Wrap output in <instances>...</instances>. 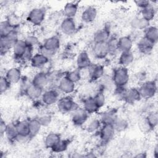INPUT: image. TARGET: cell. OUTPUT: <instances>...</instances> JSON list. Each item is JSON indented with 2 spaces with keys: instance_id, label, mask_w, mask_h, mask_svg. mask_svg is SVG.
I'll return each mask as SVG.
<instances>
[{
  "instance_id": "14",
  "label": "cell",
  "mask_w": 158,
  "mask_h": 158,
  "mask_svg": "<svg viewBox=\"0 0 158 158\" xmlns=\"http://www.w3.org/2000/svg\"><path fill=\"white\" fill-rule=\"evenodd\" d=\"M43 102L46 106H52L56 104L59 100V94L55 89H48L43 92L41 96Z\"/></svg>"
},
{
  "instance_id": "35",
  "label": "cell",
  "mask_w": 158,
  "mask_h": 158,
  "mask_svg": "<svg viewBox=\"0 0 158 158\" xmlns=\"http://www.w3.org/2000/svg\"><path fill=\"white\" fill-rule=\"evenodd\" d=\"M150 22L145 20L143 17H135L131 22V27L137 30H145L149 27Z\"/></svg>"
},
{
  "instance_id": "32",
  "label": "cell",
  "mask_w": 158,
  "mask_h": 158,
  "mask_svg": "<svg viewBox=\"0 0 158 158\" xmlns=\"http://www.w3.org/2000/svg\"><path fill=\"white\" fill-rule=\"evenodd\" d=\"M4 135L10 141L16 140L18 137V133L17 131L15 123H10L6 125Z\"/></svg>"
},
{
  "instance_id": "31",
  "label": "cell",
  "mask_w": 158,
  "mask_h": 158,
  "mask_svg": "<svg viewBox=\"0 0 158 158\" xmlns=\"http://www.w3.org/2000/svg\"><path fill=\"white\" fill-rule=\"evenodd\" d=\"M154 44L150 42L144 37L139 41L138 44V48L140 52L145 54L150 53L153 49Z\"/></svg>"
},
{
  "instance_id": "43",
  "label": "cell",
  "mask_w": 158,
  "mask_h": 158,
  "mask_svg": "<svg viewBox=\"0 0 158 158\" xmlns=\"http://www.w3.org/2000/svg\"><path fill=\"white\" fill-rule=\"evenodd\" d=\"M11 83L7 79L5 76H1L0 79V91L2 94L8 91L11 85Z\"/></svg>"
},
{
  "instance_id": "37",
  "label": "cell",
  "mask_w": 158,
  "mask_h": 158,
  "mask_svg": "<svg viewBox=\"0 0 158 158\" xmlns=\"http://www.w3.org/2000/svg\"><path fill=\"white\" fill-rule=\"evenodd\" d=\"M13 25L8 20L1 22L0 23V35L1 36H4L14 31Z\"/></svg>"
},
{
  "instance_id": "45",
  "label": "cell",
  "mask_w": 158,
  "mask_h": 158,
  "mask_svg": "<svg viewBox=\"0 0 158 158\" xmlns=\"http://www.w3.org/2000/svg\"><path fill=\"white\" fill-rule=\"evenodd\" d=\"M37 118L38 119V120L40 122L42 127L48 126L52 121L51 116L50 115H48V114L41 115L39 117H38Z\"/></svg>"
},
{
  "instance_id": "41",
  "label": "cell",
  "mask_w": 158,
  "mask_h": 158,
  "mask_svg": "<svg viewBox=\"0 0 158 158\" xmlns=\"http://www.w3.org/2000/svg\"><path fill=\"white\" fill-rule=\"evenodd\" d=\"M65 77L72 82L77 83L81 80V75L80 73V70L79 69H76L74 70L68 72Z\"/></svg>"
},
{
  "instance_id": "24",
  "label": "cell",
  "mask_w": 158,
  "mask_h": 158,
  "mask_svg": "<svg viewBox=\"0 0 158 158\" xmlns=\"http://www.w3.org/2000/svg\"><path fill=\"white\" fill-rule=\"evenodd\" d=\"M110 37V31L109 28L104 27L94 35L93 40L94 43H106L107 42Z\"/></svg>"
},
{
  "instance_id": "27",
  "label": "cell",
  "mask_w": 158,
  "mask_h": 158,
  "mask_svg": "<svg viewBox=\"0 0 158 158\" xmlns=\"http://www.w3.org/2000/svg\"><path fill=\"white\" fill-rule=\"evenodd\" d=\"M117 113L114 110H106L100 115L99 120L102 124H114L117 118Z\"/></svg>"
},
{
  "instance_id": "40",
  "label": "cell",
  "mask_w": 158,
  "mask_h": 158,
  "mask_svg": "<svg viewBox=\"0 0 158 158\" xmlns=\"http://www.w3.org/2000/svg\"><path fill=\"white\" fill-rule=\"evenodd\" d=\"M101 127V122L99 118H93L87 125L86 130L88 133H93L100 129Z\"/></svg>"
},
{
  "instance_id": "19",
  "label": "cell",
  "mask_w": 158,
  "mask_h": 158,
  "mask_svg": "<svg viewBox=\"0 0 158 158\" xmlns=\"http://www.w3.org/2000/svg\"><path fill=\"white\" fill-rule=\"evenodd\" d=\"M133 40L130 36H123L118 39L117 49L120 52L131 51Z\"/></svg>"
},
{
  "instance_id": "36",
  "label": "cell",
  "mask_w": 158,
  "mask_h": 158,
  "mask_svg": "<svg viewBox=\"0 0 158 158\" xmlns=\"http://www.w3.org/2000/svg\"><path fill=\"white\" fill-rule=\"evenodd\" d=\"M141 17L150 22L154 19L156 15V10L153 6L150 4L149 6L142 9L141 10Z\"/></svg>"
},
{
  "instance_id": "26",
  "label": "cell",
  "mask_w": 158,
  "mask_h": 158,
  "mask_svg": "<svg viewBox=\"0 0 158 158\" xmlns=\"http://www.w3.org/2000/svg\"><path fill=\"white\" fill-rule=\"evenodd\" d=\"M134 60V55L131 51L121 52L118 57V64L120 66L127 67L131 65Z\"/></svg>"
},
{
  "instance_id": "16",
  "label": "cell",
  "mask_w": 158,
  "mask_h": 158,
  "mask_svg": "<svg viewBox=\"0 0 158 158\" xmlns=\"http://www.w3.org/2000/svg\"><path fill=\"white\" fill-rule=\"evenodd\" d=\"M98 14L97 9L94 6H88L86 7L81 13V20L86 23H91L95 20Z\"/></svg>"
},
{
  "instance_id": "29",
  "label": "cell",
  "mask_w": 158,
  "mask_h": 158,
  "mask_svg": "<svg viewBox=\"0 0 158 158\" xmlns=\"http://www.w3.org/2000/svg\"><path fill=\"white\" fill-rule=\"evenodd\" d=\"M144 38L156 44L158 40V29L156 26H149L144 30Z\"/></svg>"
},
{
  "instance_id": "20",
  "label": "cell",
  "mask_w": 158,
  "mask_h": 158,
  "mask_svg": "<svg viewBox=\"0 0 158 158\" xmlns=\"http://www.w3.org/2000/svg\"><path fill=\"white\" fill-rule=\"evenodd\" d=\"M5 77L12 84L18 83L22 77V71L19 67H13L7 70Z\"/></svg>"
},
{
  "instance_id": "2",
  "label": "cell",
  "mask_w": 158,
  "mask_h": 158,
  "mask_svg": "<svg viewBox=\"0 0 158 158\" xmlns=\"http://www.w3.org/2000/svg\"><path fill=\"white\" fill-rule=\"evenodd\" d=\"M46 11L43 8L35 7L32 9L27 16V20L34 26L40 25L45 19Z\"/></svg>"
},
{
  "instance_id": "17",
  "label": "cell",
  "mask_w": 158,
  "mask_h": 158,
  "mask_svg": "<svg viewBox=\"0 0 158 158\" xmlns=\"http://www.w3.org/2000/svg\"><path fill=\"white\" fill-rule=\"evenodd\" d=\"M75 84L76 83L72 82L65 76L59 81L58 88L63 93L70 94L74 91Z\"/></svg>"
},
{
  "instance_id": "6",
  "label": "cell",
  "mask_w": 158,
  "mask_h": 158,
  "mask_svg": "<svg viewBox=\"0 0 158 158\" xmlns=\"http://www.w3.org/2000/svg\"><path fill=\"white\" fill-rule=\"evenodd\" d=\"M89 114L83 109L78 107L72 112L71 120L75 126L83 125L88 120Z\"/></svg>"
},
{
  "instance_id": "5",
  "label": "cell",
  "mask_w": 158,
  "mask_h": 158,
  "mask_svg": "<svg viewBox=\"0 0 158 158\" xmlns=\"http://www.w3.org/2000/svg\"><path fill=\"white\" fill-rule=\"evenodd\" d=\"M18 40V34L15 30H14L12 32L6 36H1L0 40L1 52H2L3 51L6 52L10 49H12V48Z\"/></svg>"
},
{
  "instance_id": "33",
  "label": "cell",
  "mask_w": 158,
  "mask_h": 158,
  "mask_svg": "<svg viewBox=\"0 0 158 158\" xmlns=\"http://www.w3.org/2000/svg\"><path fill=\"white\" fill-rule=\"evenodd\" d=\"M28 122L30 131V137H34L38 134L42 126L37 118H32Z\"/></svg>"
},
{
  "instance_id": "13",
  "label": "cell",
  "mask_w": 158,
  "mask_h": 158,
  "mask_svg": "<svg viewBox=\"0 0 158 158\" xmlns=\"http://www.w3.org/2000/svg\"><path fill=\"white\" fill-rule=\"evenodd\" d=\"M122 99L128 104H134L136 102L139 101L141 98L139 89L136 88L132 87L128 89H125Z\"/></svg>"
},
{
  "instance_id": "34",
  "label": "cell",
  "mask_w": 158,
  "mask_h": 158,
  "mask_svg": "<svg viewBox=\"0 0 158 158\" xmlns=\"http://www.w3.org/2000/svg\"><path fill=\"white\" fill-rule=\"evenodd\" d=\"M144 121L150 128L154 129L158 123V114L157 111H152L149 112L144 118Z\"/></svg>"
},
{
  "instance_id": "9",
  "label": "cell",
  "mask_w": 158,
  "mask_h": 158,
  "mask_svg": "<svg viewBox=\"0 0 158 158\" xmlns=\"http://www.w3.org/2000/svg\"><path fill=\"white\" fill-rule=\"evenodd\" d=\"M29 46L25 40H19L12 48V53L14 58L22 60Z\"/></svg>"
},
{
  "instance_id": "18",
  "label": "cell",
  "mask_w": 158,
  "mask_h": 158,
  "mask_svg": "<svg viewBox=\"0 0 158 158\" xmlns=\"http://www.w3.org/2000/svg\"><path fill=\"white\" fill-rule=\"evenodd\" d=\"M25 93L29 99L35 100L41 97L43 93V89L31 83V84L26 87Z\"/></svg>"
},
{
  "instance_id": "38",
  "label": "cell",
  "mask_w": 158,
  "mask_h": 158,
  "mask_svg": "<svg viewBox=\"0 0 158 158\" xmlns=\"http://www.w3.org/2000/svg\"><path fill=\"white\" fill-rule=\"evenodd\" d=\"M69 145V141L67 139H60L52 149L51 151L55 153H62L65 152Z\"/></svg>"
},
{
  "instance_id": "42",
  "label": "cell",
  "mask_w": 158,
  "mask_h": 158,
  "mask_svg": "<svg viewBox=\"0 0 158 158\" xmlns=\"http://www.w3.org/2000/svg\"><path fill=\"white\" fill-rule=\"evenodd\" d=\"M117 41L118 39L114 36H110L109 40L106 42L109 49V54L114 53L115 51H118L117 49Z\"/></svg>"
},
{
  "instance_id": "46",
  "label": "cell",
  "mask_w": 158,
  "mask_h": 158,
  "mask_svg": "<svg viewBox=\"0 0 158 158\" xmlns=\"http://www.w3.org/2000/svg\"><path fill=\"white\" fill-rule=\"evenodd\" d=\"M25 40L26 43H27V44L31 47H33L34 46L37 45L39 43L38 38L33 35H30V36H27L25 39Z\"/></svg>"
},
{
  "instance_id": "30",
  "label": "cell",
  "mask_w": 158,
  "mask_h": 158,
  "mask_svg": "<svg viewBox=\"0 0 158 158\" xmlns=\"http://www.w3.org/2000/svg\"><path fill=\"white\" fill-rule=\"evenodd\" d=\"M78 9V5L75 2H70L67 3L64 7V14L65 17L73 18Z\"/></svg>"
},
{
  "instance_id": "12",
  "label": "cell",
  "mask_w": 158,
  "mask_h": 158,
  "mask_svg": "<svg viewBox=\"0 0 158 158\" xmlns=\"http://www.w3.org/2000/svg\"><path fill=\"white\" fill-rule=\"evenodd\" d=\"M60 30L66 35H73L77 30L76 23L73 18L65 17L60 23Z\"/></svg>"
},
{
  "instance_id": "48",
  "label": "cell",
  "mask_w": 158,
  "mask_h": 158,
  "mask_svg": "<svg viewBox=\"0 0 158 158\" xmlns=\"http://www.w3.org/2000/svg\"><path fill=\"white\" fill-rule=\"evenodd\" d=\"M153 156L155 158H158V145L157 144L154 147Z\"/></svg>"
},
{
  "instance_id": "22",
  "label": "cell",
  "mask_w": 158,
  "mask_h": 158,
  "mask_svg": "<svg viewBox=\"0 0 158 158\" xmlns=\"http://www.w3.org/2000/svg\"><path fill=\"white\" fill-rule=\"evenodd\" d=\"M83 107L89 114L96 113L100 109L93 96L88 97L83 100Z\"/></svg>"
},
{
  "instance_id": "28",
  "label": "cell",
  "mask_w": 158,
  "mask_h": 158,
  "mask_svg": "<svg viewBox=\"0 0 158 158\" xmlns=\"http://www.w3.org/2000/svg\"><path fill=\"white\" fill-rule=\"evenodd\" d=\"M60 139L61 137L59 134L54 132H51L45 136L44 143L46 148L51 149Z\"/></svg>"
},
{
  "instance_id": "21",
  "label": "cell",
  "mask_w": 158,
  "mask_h": 158,
  "mask_svg": "<svg viewBox=\"0 0 158 158\" xmlns=\"http://www.w3.org/2000/svg\"><path fill=\"white\" fill-rule=\"evenodd\" d=\"M49 59L43 54L38 52L33 54V57L30 60V64L31 66L36 69L41 68L47 64L49 62Z\"/></svg>"
},
{
  "instance_id": "11",
  "label": "cell",
  "mask_w": 158,
  "mask_h": 158,
  "mask_svg": "<svg viewBox=\"0 0 158 158\" xmlns=\"http://www.w3.org/2000/svg\"><path fill=\"white\" fill-rule=\"evenodd\" d=\"M18 137L16 140L22 141L30 138V131L28 127V122L25 120L18 121L15 123Z\"/></svg>"
},
{
  "instance_id": "7",
  "label": "cell",
  "mask_w": 158,
  "mask_h": 158,
  "mask_svg": "<svg viewBox=\"0 0 158 158\" xmlns=\"http://www.w3.org/2000/svg\"><path fill=\"white\" fill-rule=\"evenodd\" d=\"M115 130L113 124H102L99 129V137L103 143L109 142L114 137Z\"/></svg>"
},
{
  "instance_id": "15",
  "label": "cell",
  "mask_w": 158,
  "mask_h": 158,
  "mask_svg": "<svg viewBox=\"0 0 158 158\" xmlns=\"http://www.w3.org/2000/svg\"><path fill=\"white\" fill-rule=\"evenodd\" d=\"M76 63L77 69L80 70L89 68L91 65V60L88 53L85 51L80 52L77 56Z\"/></svg>"
},
{
  "instance_id": "8",
  "label": "cell",
  "mask_w": 158,
  "mask_h": 158,
  "mask_svg": "<svg viewBox=\"0 0 158 158\" xmlns=\"http://www.w3.org/2000/svg\"><path fill=\"white\" fill-rule=\"evenodd\" d=\"M44 49L49 51L53 55L56 54L60 46V38L57 36H52L45 40L41 45Z\"/></svg>"
},
{
  "instance_id": "3",
  "label": "cell",
  "mask_w": 158,
  "mask_h": 158,
  "mask_svg": "<svg viewBox=\"0 0 158 158\" xmlns=\"http://www.w3.org/2000/svg\"><path fill=\"white\" fill-rule=\"evenodd\" d=\"M56 104L58 110L62 113L72 112L78 107V104L75 102L73 99L69 96L59 98Z\"/></svg>"
},
{
  "instance_id": "23",
  "label": "cell",
  "mask_w": 158,
  "mask_h": 158,
  "mask_svg": "<svg viewBox=\"0 0 158 158\" xmlns=\"http://www.w3.org/2000/svg\"><path fill=\"white\" fill-rule=\"evenodd\" d=\"M49 82V78L47 74L43 72H40L36 73L32 78L31 83L44 89Z\"/></svg>"
},
{
  "instance_id": "4",
  "label": "cell",
  "mask_w": 158,
  "mask_h": 158,
  "mask_svg": "<svg viewBox=\"0 0 158 158\" xmlns=\"http://www.w3.org/2000/svg\"><path fill=\"white\" fill-rule=\"evenodd\" d=\"M138 89L141 98L151 99L157 93V84L154 81H148L143 83Z\"/></svg>"
},
{
  "instance_id": "44",
  "label": "cell",
  "mask_w": 158,
  "mask_h": 158,
  "mask_svg": "<svg viewBox=\"0 0 158 158\" xmlns=\"http://www.w3.org/2000/svg\"><path fill=\"white\" fill-rule=\"evenodd\" d=\"M95 101L96 102L97 104L101 108L106 103V97L102 91H98L94 96H93Z\"/></svg>"
},
{
  "instance_id": "10",
  "label": "cell",
  "mask_w": 158,
  "mask_h": 158,
  "mask_svg": "<svg viewBox=\"0 0 158 158\" xmlns=\"http://www.w3.org/2000/svg\"><path fill=\"white\" fill-rule=\"evenodd\" d=\"M92 52L97 59L106 58L109 54L107 43H94L92 48Z\"/></svg>"
},
{
  "instance_id": "25",
  "label": "cell",
  "mask_w": 158,
  "mask_h": 158,
  "mask_svg": "<svg viewBox=\"0 0 158 158\" xmlns=\"http://www.w3.org/2000/svg\"><path fill=\"white\" fill-rule=\"evenodd\" d=\"M104 73V67L102 65H91L89 67V75L90 78L93 80H98L102 77Z\"/></svg>"
},
{
  "instance_id": "47",
  "label": "cell",
  "mask_w": 158,
  "mask_h": 158,
  "mask_svg": "<svg viewBox=\"0 0 158 158\" xmlns=\"http://www.w3.org/2000/svg\"><path fill=\"white\" fill-rule=\"evenodd\" d=\"M135 3L136 4V5L141 8V9H144L148 6H149L151 4V2L149 1H147V0H138V1H135Z\"/></svg>"
},
{
  "instance_id": "1",
  "label": "cell",
  "mask_w": 158,
  "mask_h": 158,
  "mask_svg": "<svg viewBox=\"0 0 158 158\" xmlns=\"http://www.w3.org/2000/svg\"><path fill=\"white\" fill-rule=\"evenodd\" d=\"M112 81L116 87H124L129 81L130 74L127 67L120 66L113 72Z\"/></svg>"
},
{
  "instance_id": "39",
  "label": "cell",
  "mask_w": 158,
  "mask_h": 158,
  "mask_svg": "<svg viewBox=\"0 0 158 158\" xmlns=\"http://www.w3.org/2000/svg\"><path fill=\"white\" fill-rule=\"evenodd\" d=\"M113 125L114 127L115 131L121 132L125 130L128 128V123L125 119L117 117Z\"/></svg>"
}]
</instances>
